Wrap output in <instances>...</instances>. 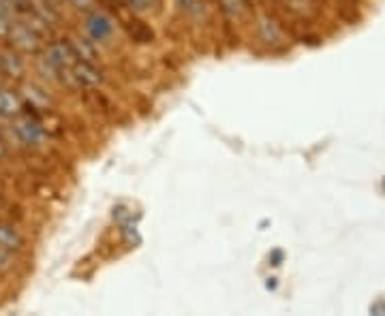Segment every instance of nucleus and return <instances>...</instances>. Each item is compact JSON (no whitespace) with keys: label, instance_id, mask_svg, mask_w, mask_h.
<instances>
[{"label":"nucleus","instance_id":"obj_1","mask_svg":"<svg viewBox=\"0 0 385 316\" xmlns=\"http://www.w3.org/2000/svg\"><path fill=\"white\" fill-rule=\"evenodd\" d=\"M7 41H11V45L24 54H39L43 50L45 39L39 34L37 30H32L24 19H19V22H11V30Z\"/></svg>","mask_w":385,"mask_h":316},{"label":"nucleus","instance_id":"obj_2","mask_svg":"<svg viewBox=\"0 0 385 316\" xmlns=\"http://www.w3.org/2000/svg\"><path fill=\"white\" fill-rule=\"evenodd\" d=\"M13 133L19 141L26 143V145H39L45 139V129H43L41 120H39L34 114H24V112L19 116H15Z\"/></svg>","mask_w":385,"mask_h":316},{"label":"nucleus","instance_id":"obj_3","mask_svg":"<svg viewBox=\"0 0 385 316\" xmlns=\"http://www.w3.org/2000/svg\"><path fill=\"white\" fill-rule=\"evenodd\" d=\"M63 79H67L71 86H79V88H94L98 86L101 81H103V75H101V71L92 65V62H82L77 60L73 67L69 69H63L58 73Z\"/></svg>","mask_w":385,"mask_h":316},{"label":"nucleus","instance_id":"obj_4","mask_svg":"<svg viewBox=\"0 0 385 316\" xmlns=\"http://www.w3.org/2000/svg\"><path fill=\"white\" fill-rule=\"evenodd\" d=\"M43 58L50 62V65H52L58 73L63 71V69L73 67L75 62H77V58H75V54H73V50H71L69 41H54V43H50V45L45 48Z\"/></svg>","mask_w":385,"mask_h":316},{"label":"nucleus","instance_id":"obj_5","mask_svg":"<svg viewBox=\"0 0 385 316\" xmlns=\"http://www.w3.org/2000/svg\"><path fill=\"white\" fill-rule=\"evenodd\" d=\"M86 32L92 41H105L114 32V19L103 11H92L86 15Z\"/></svg>","mask_w":385,"mask_h":316},{"label":"nucleus","instance_id":"obj_6","mask_svg":"<svg viewBox=\"0 0 385 316\" xmlns=\"http://www.w3.org/2000/svg\"><path fill=\"white\" fill-rule=\"evenodd\" d=\"M26 5H28V11L32 15H37L39 19H43L48 26H56L58 24L60 15H58L54 3H50V0H28Z\"/></svg>","mask_w":385,"mask_h":316},{"label":"nucleus","instance_id":"obj_7","mask_svg":"<svg viewBox=\"0 0 385 316\" xmlns=\"http://www.w3.org/2000/svg\"><path fill=\"white\" fill-rule=\"evenodd\" d=\"M71 50L75 54L77 60H82V62H94L98 60V54H96V48H94V41L92 39H86V36H73L71 41Z\"/></svg>","mask_w":385,"mask_h":316},{"label":"nucleus","instance_id":"obj_8","mask_svg":"<svg viewBox=\"0 0 385 316\" xmlns=\"http://www.w3.org/2000/svg\"><path fill=\"white\" fill-rule=\"evenodd\" d=\"M24 112V103L13 90L0 88V116L3 118H15Z\"/></svg>","mask_w":385,"mask_h":316},{"label":"nucleus","instance_id":"obj_9","mask_svg":"<svg viewBox=\"0 0 385 316\" xmlns=\"http://www.w3.org/2000/svg\"><path fill=\"white\" fill-rule=\"evenodd\" d=\"M24 246V238L22 233L7 222H0V250H7V252H15Z\"/></svg>","mask_w":385,"mask_h":316},{"label":"nucleus","instance_id":"obj_10","mask_svg":"<svg viewBox=\"0 0 385 316\" xmlns=\"http://www.w3.org/2000/svg\"><path fill=\"white\" fill-rule=\"evenodd\" d=\"M0 73H5L7 77H22L24 60L19 58V54H15L11 50L0 52Z\"/></svg>","mask_w":385,"mask_h":316},{"label":"nucleus","instance_id":"obj_11","mask_svg":"<svg viewBox=\"0 0 385 316\" xmlns=\"http://www.w3.org/2000/svg\"><path fill=\"white\" fill-rule=\"evenodd\" d=\"M22 94L26 98V103L30 105V109H45L50 105V96L43 88L34 86V83H26L22 88Z\"/></svg>","mask_w":385,"mask_h":316},{"label":"nucleus","instance_id":"obj_12","mask_svg":"<svg viewBox=\"0 0 385 316\" xmlns=\"http://www.w3.org/2000/svg\"><path fill=\"white\" fill-rule=\"evenodd\" d=\"M114 220H116L120 227H125V224H131V222H133V214L129 212L127 207L118 205V207H114Z\"/></svg>","mask_w":385,"mask_h":316},{"label":"nucleus","instance_id":"obj_13","mask_svg":"<svg viewBox=\"0 0 385 316\" xmlns=\"http://www.w3.org/2000/svg\"><path fill=\"white\" fill-rule=\"evenodd\" d=\"M176 5L185 13H199L201 11V0H176Z\"/></svg>","mask_w":385,"mask_h":316},{"label":"nucleus","instance_id":"obj_14","mask_svg":"<svg viewBox=\"0 0 385 316\" xmlns=\"http://www.w3.org/2000/svg\"><path fill=\"white\" fill-rule=\"evenodd\" d=\"M160 0H127V5L133 9V11H146L150 7H156Z\"/></svg>","mask_w":385,"mask_h":316},{"label":"nucleus","instance_id":"obj_15","mask_svg":"<svg viewBox=\"0 0 385 316\" xmlns=\"http://www.w3.org/2000/svg\"><path fill=\"white\" fill-rule=\"evenodd\" d=\"M9 30H11V17L5 15V13H0V41H7Z\"/></svg>","mask_w":385,"mask_h":316},{"label":"nucleus","instance_id":"obj_16","mask_svg":"<svg viewBox=\"0 0 385 316\" xmlns=\"http://www.w3.org/2000/svg\"><path fill=\"white\" fill-rule=\"evenodd\" d=\"M13 3L11 0H0V13H5V15H11V11H13Z\"/></svg>","mask_w":385,"mask_h":316},{"label":"nucleus","instance_id":"obj_17","mask_svg":"<svg viewBox=\"0 0 385 316\" xmlns=\"http://www.w3.org/2000/svg\"><path fill=\"white\" fill-rule=\"evenodd\" d=\"M69 3L77 9H88L92 5V0H69Z\"/></svg>","mask_w":385,"mask_h":316},{"label":"nucleus","instance_id":"obj_18","mask_svg":"<svg viewBox=\"0 0 385 316\" xmlns=\"http://www.w3.org/2000/svg\"><path fill=\"white\" fill-rule=\"evenodd\" d=\"M270 261H272V265H280V261H282V252H280V250L272 252V257H270Z\"/></svg>","mask_w":385,"mask_h":316},{"label":"nucleus","instance_id":"obj_19","mask_svg":"<svg viewBox=\"0 0 385 316\" xmlns=\"http://www.w3.org/2000/svg\"><path fill=\"white\" fill-rule=\"evenodd\" d=\"M5 154H7V147H5V143H3V141H0V160L5 158Z\"/></svg>","mask_w":385,"mask_h":316},{"label":"nucleus","instance_id":"obj_20","mask_svg":"<svg viewBox=\"0 0 385 316\" xmlns=\"http://www.w3.org/2000/svg\"><path fill=\"white\" fill-rule=\"evenodd\" d=\"M50 3H54V5H60V3H65V0H50Z\"/></svg>","mask_w":385,"mask_h":316},{"label":"nucleus","instance_id":"obj_21","mask_svg":"<svg viewBox=\"0 0 385 316\" xmlns=\"http://www.w3.org/2000/svg\"><path fill=\"white\" fill-rule=\"evenodd\" d=\"M383 188H385V180H383Z\"/></svg>","mask_w":385,"mask_h":316},{"label":"nucleus","instance_id":"obj_22","mask_svg":"<svg viewBox=\"0 0 385 316\" xmlns=\"http://www.w3.org/2000/svg\"><path fill=\"white\" fill-rule=\"evenodd\" d=\"M0 133H3V131H0Z\"/></svg>","mask_w":385,"mask_h":316}]
</instances>
